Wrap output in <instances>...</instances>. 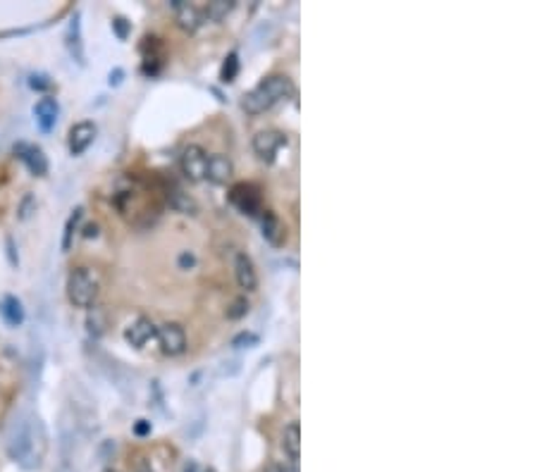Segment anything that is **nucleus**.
<instances>
[{"label": "nucleus", "instance_id": "12", "mask_svg": "<svg viewBox=\"0 0 537 472\" xmlns=\"http://www.w3.org/2000/svg\"><path fill=\"white\" fill-rule=\"evenodd\" d=\"M57 115H60V105L50 96H43L34 105V117H36V124L41 127V131H50L53 127L57 124Z\"/></svg>", "mask_w": 537, "mask_h": 472}, {"label": "nucleus", "instance_id": "29", "mask_svg": "<svg viewBox=\"0 0 537 472\" xmlns=\"http://www.w3.org/2000/svg\"><path fill=\"white\" fill-rule=\"evenodd\" d=\"M265 472H299L294 468V465H270Z\"/></svg>", "mask_w": 537, "mask_h": 472}, {"label": "nucleus", "instance_id": "9", "mask_svg": "<svg viewBox=\"0 0 537 472\" xmlns=\"http://www.w3.org/2000/svg\"><path fill=\"white\" fill-rule=\"evenodd\" d=\"M15 153L20 155V160L29 167V172L36 174V177H43V174L48 172V157H46V153L39 148V145L20 143L15 148Z\"/></svg>", "mask_w": 537, "mask_h": 472}, {"label": "nucleus", "instance_id": "32", "mask_svg": "<svg viewBox=\"0 0 537 472\" xmlns=\"http://www.w3.org/2000/svg\"><path fill=\"white\" fill-rule=\"evenodd\" d=\"M105 472H118V470H105Z\"/></svg>", "mask_w": 537, "mask_h": 472}, {"label": "nucleus", "instance_id": "25", "mask_svg": "<svg viewBox=\"0 0 537 472\" xmlns=\"http://www.w3.org/2000/svg\"><path fill=\"white\" fill-rule=\"evenodd\" d=\"M29 86H32V89H39V91H46V89H50V79L46 77V74H32Z\"/></svg>", "mask_w": 537, "mask_h": 472}, {"label": "nucleus", "instance_id": "13", "mask_svg": "<svg viewBox=\"0 0 537 472\" xmlns=\"http://www.w3.org/2000/svg\"><path fill=\"white\" fill-rule=\"evenodd\" d=\"M263 238L272 246H284L287 241V227L272 210H263Z\"/></svg>", "mask_w": 537, "mask_h": 472}, {"label": "nucleus", "instance_id": "16", "mask_svg": "<svg viewBox=\"0 0 537 472\" xmlns=\"http://www.w3.org/2000/svg\"><path fill=\"white\" fill-rule=\"evenodd\" d=\"M0 315H3V320L10 327H20V324L25 322V308H22L20 299H15V296H3V301H0Z\"/></svg>", "mask_w": 537, "mask_h": 472}, {"label": "nucleus", "instance_id": "27", "mask_svg": "<svg viewBox=\"0 0 537 472\" xmlns=\"http://www.w3.org/2000/svg\"><path fill=\"white\" fill-rule=\"evenodd\" d=\"M134 434H139V436L151 434V422H148V420H139V422L134 424Z\"/></svg>", "mask_w": 537, "mask_h": 472}, {"label": "nucleus", "instance_id": "24", "mask_svg": "<svg viewBox=\"0 0 537 472\" xmlns=\"http://www.w3.org/2000/svg\"><path fill=\"white\" fill-rule=\"evenodd\" d=\"M249 301L244 299V296H239V299H235V303H232L230 308H227V317L230 320H239V317H244V315L249 313Z\"/></svg>", "mask_w": 537, "mask_h": 472}, {"label": "nucleus", "instance_id": "21", "mask_svg": "<svg viewBox=\"0 0 537 472\" xmlns=\"http://www.w3.org/2000/svg\"><path fill=\"white\" fill-rule=\"evenodd\" d=\"M237 74H239V55L237 52H230L227 60L223 62V69H220V81H223V84H232V81L237 79Z\"/></svg>", "mask_w": 537, "mask_h": 472}, {"label": "nucleus", "instance_id": "26", "mask_svg": "<svg viewBox=\"0 0 537 472\" xmlns=\"http://www.w3.org/2000/svg\"><path fill=\"white\" fill-rule=\"evenodd\" d=\"M194 265H196L194 253H189V250H184V253L179 255V267H182V270H189V267H194Z\"/></svg>", "mask_w": 537, "mask_h": 472}, {"label": "nucleus", "instance_id": "31", "mask_svg": "<svg viewBox=\"0 0 537 472\" xmlns=\"http://www.w3.org/2000/svg\"><path fill=\"white\" fill-rule=\"evenodd\" d=\"M120 77H122V69H115V74H110V84H120Z\"/></svg>", "mask_w": 537, "mask_h": 472}, {"label": "nucleus", "instance_id": "22", "mask_svg": "<svg viewBox=\"0 0 537 472\" xmlns=\"http://www.w3.org/2000/svg\"><path fill=\"white\" fill-rule=\"evenodd\" d=\"M67 45L72 50V55L77 57L79 62H84V52H81V43H79V22L74 20L69 24V31H67Z\"/></svg>", "mask_w": 537, "mask_h": 472}, {"label": "nucleus", "instance_id": "28", "mask_svg": "<svg viewBox=\"0 0 537 472\" xmlns=\"http://www.w3.org/2000/svg\"><path fill=\"white\" fill-rule=\"evenodd\" d=\"M113 27L118 29V36H120V38H125V36H127V29H130V27H127V22L122 20V17H118V20L113 22Z\"/></svg>", "mask_w": 537, "mask_h": 472}, {"label": "nucleus", "instance_id": "14", "mask_svg": "<svg viewBox=\"0 0 537 472\" xmlns=\"http://www.w3.org/2000/svg\"><path fill=\"white\" fill-rule=\"evenodd\" d=\"M235 174V165L227 155H210L206 165V179L213 184H227Z\"/></svg>", "mask_w": 537, "mask_h": 472}, {"label": "nucleus", "instance_id": "6", "mask_svg": "<svg viewBox=\"0 0 537 472\" xmlns=\"http://www.w3.org/2000/svg\"><path fill=\"white\" fill-rule=\"evenodd\" d=\"M287 143V136L277 129H265L253 136V150L263 162H272L277 155V150Z\"/></svg>", "mask_w": 537, "mask_h": 472}, {"label": "nucleus", "instance_id": "33", "mask_svg": "<svg viewBox=\"0 0 537 472\" xmlns=\"http://www.w3.org/2000/svg\"><path fill=\"white\" fill-rule=\"evenodd\" d=\"M206 472H215V470H206Z\"/></svg>", "mask_w": 537, "mask_h": 472}, {"label": "nucleus", "instance_id": "10", "mask_svg": "<svg viewBox=\"0 0 537 472\" xmlns=\"http://www.w3.org/2000/svg\"><path fill=\"white\" fill-rule=\"evenodd\" d=\"M155 329L158 327L153 324V320L139 317L137 322H132L130 327L125 329V339L134 348H144L151 339H155Z\"/></svg>", "mask_w": 537, "mask_h": 472}, {"label": "nucleus", "instance_id": "15", "mask_svg": "<svg viewBox=\"0 0 537 472\" xmlns=\"http://www.w3.org/2000/svg\"><path fill=\"white\" fill-rule=\"evenodd\" d=\"M282 448H284V453L294 460V463L301 458V427H299V422H289L287 427H284Z\"/></svg>", "mask_w": 537, "mask_h": 472}, {"label": "nucleus", "instance_id": "1", "mask_svg": "<svg viewBox=\"0 0 537 472\" xmlns=\"http://www.w3.org/2000/svg\"><path fill=\"white\" fill-rule=\"evenodd\" d=\"M294 93V84L284 74H272V77L263 79L256 89H251L246 96L242 98V108L249 115H260L265 110H270L272 105L284 101L287 96Z\"/></svg>", "mask_w": 537, "mask_h": 472}, {"label": "nucleus", "instance_id": "8", "mask_svg": "<svg viewBox=\"0 0 537 472\" xmlns=\"http://www.w3.org/2000/svg\"><path fill=\"white\" fill-rule=\"evenodd\" d=\"M235 277H237V284L244 291H256V289H258V270H256L251 255L237 253V258H235Z\"/></svg>", "mask_w": 537, "mask_h": 472}, {"label": "nucleus", "instance_id": "4", "mask_svg": "<svg viewBox=\"0 0 537 472\" xmlns=\"http://www.w3.org/2000/svg\"><path fill=\"white\" fill-rule=\"evenodd\" d=\"M230 203L235 206L239 213L249 215V217H256L258 213H263L260 208V191L256 189L253 184H235L230 189Z\"/></svg>", "mask_w": 537, "mask_h": 472}, {"label": "nucleus", "instance_id": "17", "mask_svg": "<svg viewBox=\"0 0 537 472\" xmlns=\"http://www.w3.org/2000/svg\"><path fill=\"white\" fill-rule=\"evenodd\" d=\"M167 203H170V208L174 210V213H182V215H196L198 213V203L189 194H184L182 189L167 191Z\"/></svg>", "mask_w": 537, "mask_h": 472}, {"label": "nucleus", "instance_id": "3", "mask_svg": "<svg viewBox=\"0 0 537 472\" xmlns=\"http://www.w3.org/2000/svg\"><path fill=\"white\" fill-rule=\"evenodd\" d=\"M206 165L208 155L198 143H189L179 155V167H182V174L189 182H203L206 179Z\"/></svg>", "mask_w": 537, "mask_h": 472}, {"label": "nucleus", "instance_id": "23", "mask_svg": "<svg viewBox=\"0 0 537 472\" xmlns=\"http://www.w3.org/2000/svg\"><path fill=\"white\" fill-rule=\"evenodd\" d=\"M260 343L258 334H253V331H242V334H237L235 339H232V346L235 348H256Z\"/></svg>", "mask_w": 537, "mask_h": 472}, {"label": "nucleus", "instance_id": "18", "mask_svg": "<svg viewBox=\"0 0 537 472\" xmlns=\"http://www.w3.org/2000/svg\"><path fill=\"white\" fill-rule=\"evenodd\" d=\"M86 329H89L91 336H103L105 329H108V313L101 306H91L89 315H86Z\"/></svg>", "mask_w": 537, "mask_h": 472}, {"label": "nucleus", "instance_id": "11", "mask_svg": "<svg viewBox=\"0 0 537 472\" xmlns=\"http://www.w3.org/2000/svg\"><path fill=\"white\" fill-rule=\"evenodd\" d=\"M96 138V124L93 122H79L69 129V153L81 155Z\"/></svg>", "mask_w": 537, "mask_h": 472}, {"label": "nucleus", "instance_id": "2", "mask_svg": "<svg viewBox=\"0 0 537 472\" xmlns=\"http://www.w3.org/2000/svg\"><path fill=\"white\" fill-rule=\"evenodd\" d=\"M67 299L77 308L96 306L98 299V279L89 267H74L67 277Z\"/></svg>", "mask_w": 537, "mask_h": 472}, {"label": "nucleus", "instance_id": "30", "mask_svg": "<svg viewBox=\"0 0 537 472\" xmlns=\"http://www.w3.org/2000/svg\"><path fill=\"white\" fill-rule=\"evenodd\" d=\"M96 234H98V227H96V224H89V227H86L84 236H89V238H91V236H96Z\"/></svg>", "mask_w": 537, "mask_h": 472}, {"label": "nucleus", "instance_id": "19", "mask_svg": "<svg viewBox=\"0 0 537 472\" xmlns=\"http://www.w3.org/2000/svg\"><path fill=\"white\" fill-rule=\"evenodd\" d=\"M235 10V0H213V3L206 5V10H203V17H206V22H220L225 20L227 15Z\"/></svg>", "mask_w": 537, "mask_h": 472}, {"label": "nucleus", "instance_id": "5", "mask_svg": "<svg viewBox=\"0 0 537 472\" xmlns=\"http://www.w3.org/2000/svg\"><path fill=\"white\" fill-rule=\"evenodd\" d=\"M155 339L165 355H182L186 351V331L182 324L165 322L155 329Z\"/></svg>", "mask_w": 537, "mask_h": 472}, {"label": "nucleus", "instance_id": "7", "mask_svg": "<svg viewBox=\"0 0 537 472\" xmlns=\"http://www.w3.org/2000/svg\"><path fill=\"white\" fill-rule=\"evenodd\" d=\"M170 5L174 8V13H177V24L182 27L184 31H196V29H201V24L206 22L203 10L186 3V0H170Z\"/></svg>", "mask_w": 537, "mask_h": 472}, {"label": "nucleus", "instance_id": "20", "mask_svg": "<svg viewBox=\"0 0 537 472\" xmlns=\"http://www.w3.org/2000/svg\"><path fill=\"white\" fill-rule=\"evenodd\" d=\"M81 217H84V208H77L72 215H69L67 224H65V234H62V250H69L74 243V234H77L79 224H81Z\"/></svg>", "mask_w": 537, "mask_h": 472}]
</instances>
